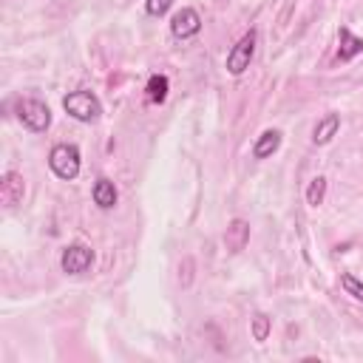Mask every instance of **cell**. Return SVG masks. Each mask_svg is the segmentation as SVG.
<instances>
[{
    "mask_svg": "<svg viewBox=\"0 0 363 363\" xmlns=\"http://www.w3.org/2000/svg\"><path fill=\"white\" fill-rule=\"evenodd\" d=\"M23 193H26L23 176H20L17 170L3 173V179H0V201H3L6 207H14V204L23 201Z\"/></svg>",
    "mask_w": 363,
    "mask_h": 363,
    "instance_id": "obj_7",
    "label": "cell"
},
{
    "mask_svg": "<svg viewBox=\"0 0 363 363\" xmlns=\"http://www.w3.org/2000/svg\"><path fill=\"white\" fill-rule=\"evenodd\" d=\"M337 57L343 60V62H349L352 57H357V54H363V37H354L346 26L337 31Z\"/></svg>",
    "mask_w": 363,
    "mask_h": 363,
    "instance_id": "obj_9",
    "label": "cell"
},
{
    "mask_svg": "<svg viewBox=\"0 0 363 363\" xmlns=\"http://www.w3.org/2000/svg\"><path fill=\"white\" fill-rule=\"evenodd\" d=\"M252 54H255V31H247V34L230 48V54H227V71H230L233 77L244 74V71L250 68Z\"/></svg>",
    "mask_w": 363,
    "mask_h": 363,
    "instance_id": "obj_4",
    "label": "cell"
},
{
    "mask_svg": "<svg viewBox=\"0 0 363 363\" xmlns=\"http://www.w3.org/2000/svg\"><path fill=\"white\" fill-rule=\"evenodd\" d=\"M170 6H173V0H147V3H145L147 14H153V17H162Z\"/></svg>",
    "mask_w": 363,
    "mask_h": 363,
    "instance_id": "obj_17",
    "label": "cell"
},
{
    "mask_svg": "<svg viewBox=\"0 0 363 363\" xmlns=\"http://www.w3.org/2000/svg\"><path fill=\"white\" fill-rule=\"evenodd\" d=\"M267 335H269V318L264 312H258L252 318V337L255 340H267Z\"/></svg>",
    "mask_w": 363,
    "mask_h": 363,
    "instance_id": "obj_16",
    "label": "cell"
},
{
    "mask_svg": "<svg viewBox=\"0 0 363 363\" xmlns=\"http://www.w3.org/2000/svg\"><path fill=\"white\" fill-rule=\"evenodd\" d=\"M247 241H250V224H247L244 218L230 221V227H227V233H224L227 250H230V252H241V250L247 247Z\"/></svg>",
    "mask_w": 363,
    "mask_h": 363,
    "instance_id": "obj_8",
    "label": "cell"
},
{
    "mask_svg": "<svg viewBox=\"0 0 363 363\" xmlns=\"http://www.w3.org/2000/svg\"><path fill=\"white\" fill-rule=\"evenodd\" d=\"M48 164H51L54 176H60V179H77V173H79V147L77 145H68V142L54 145L51 153H48Z\"/></svg>",
    "mask_w": 363,
    "mask_h": 363,
    "instance_id": "obj_1",
    "label": "cell"
},
{
    "mask_svg": "<svg viewBox=\"0 0 363 363\" xmlns=\"http://www.w3.org/2000/svg\"><path fill=\"white\" fill-rule=\"evenodd\" d=\"M62 108H65L74 119H79V122H94V119L102 113V105H99V99H96L91 91H71V94L62 99Z\"/></svg>",
    "mask_w": 363,
    "mask_h": 363,
    "instance_id": "obj_2",
    "label": "cell"
},
{
    "mask_svg": "<svg viewBox=\"0 0 363 363\" xmlns=\"http://www.w3.org/2000/svg\"><path fill=\"white\" fill-rule=\"evenodd\" d=\"M340 286L352 295V298H357V301H363V281H357L354 275H349V272H343L340 275Z\"/></svg>",
    "mask_w": 363,
    "mask_h": 363,
    "instance_id": "obj_15",
    "label": "cell"
},
{
    "mask_svg": "<svg viewBox=\"0 0 363 363\" xmlns=\"http://www.w3.org/2000/svg\"><path fill=\"white\" fill-rule=\"evenodd\" d=\"M60 264H62V272H68V275H82V272L94 264V252H91V247H85V244H71V247H65Z\"/></svg>",
    "mask_w": 363,
    "mask_h": 363,
    "instance_id": "obj_5",
    "label": "cell"
},
{
    "mask_svg": "<svg viewBox=\"0 0 363 363\" xmlns=\"http://www.w3.org/2000/svg\"><path fill=\"white\" fill-rule=\"evenodd\" d=\"M278 147H281V133H278V130H264V133L255 139V145H252V156H255V159H267V156H272Z\"/></svg>",
    "mask_w": 363,
    "mask_h": 363,
    "instance_id": "obj_10",
    "label": "cell"
},
{
    "mask_svg": "<svg viewBox=\"0 0 363 363\" xmlns=\"http://www.w3.org/2000/svg\"><path fill=\"white\" fill-rule=\"evenodd\" d=\"M17 116H20V122H23L28 130H34V133H40V130H45V128L51 125V111H48V105L40 102V99H20V102H17Z\"/></svg>",
    "mask_w": 363,
    "mask_h": 363,
    "instance_id": "obj_3",
    "label": "cell"
},
{
    "mask_svg": "<svg viewBox=\"0 0 363 363\" xmlns=\"http://www.w3.org/2000/svg\"><path fill=\"white\" fill-rule=\"evenodd\" d=\"M170 31H173V37H179V40L196 37V34L201 31V17H199V11H196V9H182V11H176L173 20H170Z\"/></svg>",
    "mask_w": 363,
    "mask_h": 363,
    "instance_id": "obj_6",
    "label": "cell"
},
{
    "mask_svg": "<svg viewBox=\"0 0 363 363\" xmlns=\"http://www.w3.org/2000/svg\"><path fill=\"white\" fill-rule=\"evenodd\" d=\"M145 94H147V102H164V99H167V77L153 74V77L147 79Z\"/></svg>",
    "mask_w": 363,
    "mask_h": 363,
    "instance_id": "obj_13",
    "label": "cell"
},
{
    "mask_svg": "<svg viewBox=\"0 0 363 363\" xmlns=\"http://www.w3.org/2000/svg\"><path fill=\"white\" fill-rule=\"evenodd\" d=\"M337 128H340V116H337V113H326V116L315 125V133H312L315 145H326V142L337 133Z\"/></svg>",
    "mask_w": 363,
    "mask_h": 363,
    "instance_id": "obj_11",
    "label": "cell"
},
{
    "mask_svg": "<svg viewBox=\"0 0 363 363\" xmlns=\"http://www.w3.org/2000/svg\"><path fill=\"white\" fill-rule=\"evenodd\" d=\"M94 204H99L102 210H111L116 204V187L111 179H96L94 184Z\"/></svg>",
    "mask_w": 363,
    "mask_h": 363,
    "instance_id": "obj_12",
    "label": "cell"
},
{
    "mask_svg": "<svg viewBox=\"0 0 363 363\" xmlns=\"http://www.w3.org/2000/svg\"><path fill=\"white\" fill-rule=\"evenodd\" d=\"M323 196H326V179H312V184H309V190H306V201L312 204V207H318L320 201H323Z\"/></svg>",
    "mask_w": 363,
    "mask_h": 363,
    "instance_id": "obj_14",
    "label": "cell"
}]
</instances>
